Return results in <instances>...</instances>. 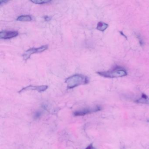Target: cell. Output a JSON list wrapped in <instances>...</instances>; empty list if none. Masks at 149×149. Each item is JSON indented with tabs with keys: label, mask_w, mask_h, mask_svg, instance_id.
Returning a JSON list of instances; mask_svg holds the SVG:
<instances>
[{
	"label": "cell",
	"mask_w": 149,
	"mask_h": 149,
	"mask_svg": "<svg viewBox=\"0 0 149 149\" xmlns=\"http://www.w3.org/2000/svg\"><path fill=\"white\" fill-rule=\"evenodd\" d=\"M48 88L47 85H41V86H33V85H29L27 87L23 88L19 91V93H21L23 91L27 90H34L37 91L39 92H42L46 91Z\"/></svg>",
	"instance_id": "obj_5"
},
{
	"label": "cell",
	"mask_w": 149,
	"mask_h": 149,
	"mask_svg": "<svg viewBox=\"0 0 149 149\" xmlns=\"http://www.w3.org/2000/svg\"><path fill=\"white\" fill-rule=\"evenodd\" d=\"M102 109V107L100 106H96L94 108H85L76 111L74 112V115L75 116H81L87 114L97 112Z\"/></svg>",
	"instance_id": "obj_4"
},
{
	"label": "cell",
	"mask_w": 149,
	"mask_h": 149,
	"mask_svg": "<svg viewBox=\"0 0 149 149\" xmlns=\"http://www.w3.org/2000/svg\"><path fill=\"white\" fill-rule=\"evenodd\" d=\"M19 35L18 31H2L0 33V38L1 39H10L17 37Z\"/></svg>",
	"instance_id": "obj_6"
},
{
	"label": "cell",
	"mask_w": 149,
	"mask_h": 149,
	"mask_svg": "<svg viewBox=\"0 0 149 149\" xmlns=\"http://www.w3.org/2000/svg\"><path fill=\"white\" fill-rule=\"evenodd\" d=\"M31 1L37 5H44V4H48L51 2V1H49V0H32Z\"/></svg>",
	"instance_id": "obj_10"
},
{
	"label": "cell",
	"mask_w": 149,
	"mask_h": 149,
	"mask_svg": "<svg viewBox=\"0 0 149 149\" xmlns=\"http://www.w3.org/2000/svg\"><path fill=\"white\" fill-rule=\"evenodd\" d=\"M16 20L18 21L28 22L31 21L32 20V18L31 16L28 15H22L19 16L16 19Z\"/></svg>",
	"instance_id": "obj_9"
},
{
	"label": "cell",
	"mask_w": 149,
	"mask_h": 149,
	"mask_svg": "<svg viewBox=\"0 0 149 149\" xmlns=\"http://www.w3.org/2000/svg\"><path fill=\"white\" fill-rule=\"evenodd\" d=\"M148 122H149V121H148Z\"/></svg>",
	"instance_id": "obj_14"
},
{
	"label": "cell",
	"mask_w": 149,
	"mask_h": 149,
	"mask_svg": "<svg viewBox=\"0 0 149 149\" xmlns=\"http://www.w3.org/2000/svg\"><path fill=\"white\" fill-rule=\"evenodd\" d=\"M108 27H109V25L108 24L100 22L97 23L96 29L101 32H104L108 28Z\"/></svg>",
	"instance_id": "obj_8"
},
{
	"label": "cell",
	"mask_w": 149,
	"mask_h": 149,
	"mask_svg": "<svg viewBox=\"0 0 149 149\" xmlns=\"http://www.w3.org/2000/svg\"><path fill=\"white\" fill-rule=\"evenodd\" d=\"M42 112L40 111H37L35 113L34 115V118L35 119H36L39 118H40V117L41 116Z\"/></svg>",
	"instance_id": "obj_11"
},
{
	"label": "cell",
	"mask_w": 149,
	"mask_h": 149,
	"mask_svg": "<svg viewBox=\"0 0 149 149\" xmlns=\"http://www.w3.org/2000/svg\"><path fill=\"white\" fill-rule=\"evenodd\" d=\"M8 2V1H0V6H2L4 4L7 3Z\"/></svg>",
	"instance_id": "obj_13"
},
{
	"label": "cell",
	"mask_w": 149,
	"mask_h": 149,
	"mask_svg": "<svg viewBox=\"0 0 149 149\" xmlns=\"http://www.w3.org/2000/svg\"><path fill=\"white\" fill-rule=\"evenodd\" d=\"M101 76L106 78H117L123 77L127 75V71L125 69L119 66H116L114 69L105 71H100L97 72Z\"/></svg>",
	"instance_id": "obj_2"
},
{
	"label": "cell",
	"mask_w": 149,
	"mask_h": 149,
	"mask_svg": "<svg viewBox=\"0 0 149 149\" xmlns=\"http://www.w3.org/2000/svg\"><path fill=\"white\" fill-rule=\"evenodd\" d=\"M135 102L137 103L149 104V98L145 94H143L141 96V98L136 100Z\"/></svg>",
	"instance_id": "obj_7"
},
{
	"label": "cell",
	"mask_w": 149,
	"mask_h": 149,
	"mask_svg": "<svg viewBox=\"0 0 149 149\" xmlns=\"http://www.w3.org/2000/svg\"><path fill=\"white\" fill-rule=\"evenodd\" d=\"M85 149H96L95 147H94L93 146V145L92 144H91L89 145L88 147H86Z\"/></svg>",
	"instance_id": "obj_12"
},
{
	"label": "cell",
	"mask_w": 149,
	"mask_h": 149,
	"mask_svg": "<svg viewBox=\"0 0 149 149\" xmlns=\"http://www.w3.org/2000/svg\"><path fill=\"white\" fill-rule=\"evenodd\" d=\"M89 79L88 77L81 74H75L67 78L65 83L67 84L68 89H72L81 85L88 84Z\"/></svg>",
	"instance_id": "obj_1"
},
{
	"label": "cell",
	"mask_w": 149,
	"mask_h": 149,
	"mask_svg": "<svg viewBox=\"0 0 149 149\" xmlns=\"http://www.w3.org/2000/svg\"><path fill=\"white\" fill-rule=\"evenodd\" d=\"M48 48V46L47 45H44L40 47H33L27 50L22 55L23 60L24 61H27L30 58L32 55L34 54H37V53H42L45 50H47Z\"/></svg>",
	"instance_id": "obj_3"
}]
</instances>
